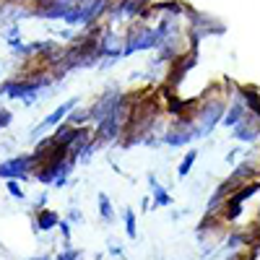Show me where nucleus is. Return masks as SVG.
Returning <instances> with one entry per match:
<instances>
[{
	"instance_id": "f03ea898",
	"label": "nucleus",
	"mask_w": 260,
	"mask_h": 260,
	"mask_svg": "<svg viewBox=\"0 0 260 260\" xmlns=\"http://www.w3.org/2000/svg\"><path fill=\"white\" fill-rule=\"evenodd\" d=\"M161 45V34L154 29L143 24V18H138V24H133L127 29L125 34V45H122V57L127 55H136V52H143V50H154Z\"/></svg>"
},
{
	"instance_id": "423d86ee",
	"label": "nucleus",
	"mask_w": 260,
	"mask_h": 260,
	"mask_svg": "<svg viewBox=\"0 0 260 260\" xmlns=\"http://www.w3.org/2000/svg\"><path fill=\"white\" fill-rule=\"evenodd\" d=\"M76 107H78V99H76V96H73V99H68V102H62V104L57 107V110H55L52 115H47L45 120H42V122H39V125L31 130V136H39V133H45V130H52L57 122H62V117H65V115L73 112Z\"/></svg>"
},
{
	"instance_id": "9d476101",
	"label": "nucleus",
	"mask_w": 260,
	"mask_h": 260,
	"mask_svg": "<svg viewBox=\"0 0 260 260\" xmlns=\"http://www.w3.org/2000/svg\"><path fill=\"white\" fill-rule=\"evenodd\" d=\"M148 185H151V198H154V208H167V206H172V195L156 182L154 175H148Z\"/></svg>"
},
{
	"instance_id": "aec40b11",
	"label": "nucleus",
	"mask_w": 260,
	"mask_h": 260,
	"mask_svg": "<svg viewBox=\"0 0 260 260\" xmlns=\"http://www.w3.org/2000/svg\"><path fill=\"white\" fill-rule=\"evenodd\" d=\"M29 260H52L50 255H37V257H29Z\"/></svg>"
},
{
	"instance_id": "6ab92c4d",
	"label": "nucleus",
	"mask_w": 260,
	"mask_h": 260,
	"mask_svg": "<svg viewBox=\"0 0 260 260\" xmlns=\"http://www.w3.org/2000/svg\"><path fill=\"white\" fill-rule=\"evenodd\" d=\"M110 255H122V247L120 245H110Z\"/></svg>"
},
{
	"instance_id": "dca6fc26",
	"label": "nucleus",
	"mask_w": 260,
	"mask_h": 260,
	"mask_svg": "<svg viewBox=\"0 0 260 260\" xmlns=\"http://www.w3.org/2000/svg\"><path fill=\"white\" fill-rule=\"evenodd\" d=\"M55 260H81V252H78V250H73V247H68V250L57 252V257H55Z\"/></svg>"
},
{
	"instance_id": "0eeeda50",
	"label": "nucleus",
	"mask_w": 260,
	"mask_h": 260,
	"mask_svg": "<svg viewBox=\"0 0 260 260\" xmlns=\"http://www.w3.org/2000/svg\"><path fill=\"white\" fill-rule=\"evenodd\" d=\"M120 96H122V94H120L117 89H110L107 94H102V99H99V102L91 107V110H89V117H91V120H96V122H99V120H104V117L110 115V112L115 110V107H117Z\"/></svg>"
},
{
	"instance_id": "f257e3e1",
	"label": "nucleus",
	"mask_w": 260,
	"mask_h": 260,
	"mask_svg": "<svg viewBox=\"0 0 260 260\" xmlns=\"http://www.w3.org/2000/svg\"><path fill=\"white\" fill-rule=\"evenodd\" d=\"M226 115V102L219 99V96H213V89L201 99V107L195 110V125H198V138L208 136L211 130L219 125Z\"/></svg>"
},
{
	"instance_id": "f3484780",
	"label": "nucleus",
	"mask_w": 260,
	"mask_h": 260,
	"mask_svg": "<svg viewBox=\"0 0 260 260\" xmlns=\"http://www.w3.org/2000/svg\"><path fill=\"white\" fill-rule=\"evenodd\" d=\"M6 187H8V192L13 195V198H18V201H21V198H24V190H21V185H18V180H8V185H6Z\"/></svg>"
},
{
	"instance_id": "39448f33",
	"label": "nucleus",
	"mask_w": 260,
	"mask_h": 260,
	"mask_svg": "<svg viewBox=\"0 0 260 260\" xmlns=\"http://www.w3.org/2000/svg\"><path fill=\"white\" fill-rule=\"evenodd\" d=\"M195 62H198V55H195V50L187 52L185 57H177L175 62H172V71H169V78H167V86H169V89L180 86V81L187 76V71L195 68Z\"/></svg>"
},
{
	"instance_id": "1a4fd4ad",
	"label": "nucleus",
	"mask_w": 260,
	"mask_h": 260,
	"mask_svg": "<svg viewBox=\"0 0 260 260\" xmlns=\"http://www.w3.org/2000/svg\"><path fill=\"white\" fill-rule=\"evenodd\" d=\"M237 94H240V99L245 102V107L260 117V91L255 89V86H237Z\"/></svg>"
},
{
	"instance_id": "f8f14e48",
	"label": "nucleus",
	"mask_w": 260,
	"mask_h": 260,
	"mask_svg": "<svg viewBox=\"0 0 260 260\" xmlns=\"http://www.w3.org/2000/svg\"><path fill=\"white\" fill-rule=\"evenodd\" d=\"M195 161H198V148H190L187 154L182 156V161H180V169H177V175H180V177H187Z\"/></svg>"
},
{
	"instance_id": "20e7f679",
	"label": "nucleus",
	"mask_w": 260,
	"mask_h": 260,
	"mask_svg": "<svg viewBox=\"0 0 260 260\" xmlns=\"http://www.w3.org/2000/svg\"><path fill=\"white\" fill-rule=\"evenodd\" d=\"M232 136H234L237 141H245V143L257 141V138H260V117L252 115V112H247L240 122L232 127Z\"/></svg>"
},
{
	"instance_id": "2eb2a0df",
	"label": "nucleus",
	"mask_w": 260,
	"mask_h": 260,
	"mask_svg": "<svg viewBox=\"0 0 260 260\" xmlns=\"http://www.w3.org/2000/svg\"><path fill=\"white\" fill-rule=\"evenodd\" d=\"M13 122V115H11V110H8V107H3V104H0V130H3V127H8Z\"/></svg>"
},
{
	"instance_id": "ddd939ff",
	"label": "nucleus",
	"mask_w": 260,
	"mask_h": 260,
	"mask_svg": "<svg viewBox=\"0 0 260 260\" xmlns=\"http://www.w3.org/2000/svg\"><path fill=\"white\" fill-rule=\"evenodd\" d=\"M99 213H102V219L107 224H112L115 221V208H112V201L107 198L104 192H99Z\"/></svg>"
},
{
	"instance_id": "7ed1b4c3",
	"label": "nucleus",
	"mask_w": 260,
	"mask_h": 260,
	"mask_svg": "<svg viewBox=\"0 0 260 260\" xmlns=\"http://www.w3.org/2000/svg\"><path fill=\"white\" fill-rule=\"evenodd\" d=\"M31 175V156H13L0 164V177L3 180H26Z\"/></svg>"
},
{
	"instance_id": "a211bd4d",
	"label": "nucleus",
	"mask_w": 260,
	"mask_h": 260,
	"mask_svg": "<svg viewBox=\"0 0 260 260\" xmlns=\"http://www.w3.org/2000/svg\"><path fill=\"white\" fill-rule=\"evenodd\" d=\"M57 229H62V237H65V240H71V226L65 224V221H60V226H57Z\"/></svg>"
},
{
	"instance_id": "6e6552de",
	"label": "nucleus",
	"mask_w": 260,
	"mask_h": 260,
	"mask_svg": "<svg viewBox=\"0 0 260 260\" xmlns=\"http://www.w3.org/2000/svg\"><path fill=\"white\" fill-rule=\"evenodd\" d=\"M60 226V216L52 208H39L37 211V221H34V232H52Z\"/></svg>"
},
{
	"instance_id": "9b49d317",
	"label": "nucleus",
	"mask_w": 260,
	"mask_h": 260,
	"mask_svg": "<svg viewBox=\"0 0 260 260\" xmlns=\"http://www.w3.org/2000/svg\"><path fill=\"white\" fill-rule=\"evenodd\" d=\"M245 115H247V107H245V102H242V99H237V102H232V104L226 107V115H224V120H221V122H224L226 127H234V125L240 122Z\"/></svg>"
},
{
	"instance_id": "4468645a",
	"label": "nucleus",
	"mask_w": 260,
	"mask_h": 260,
	"mask_svg": "<svg viewBox=\"0 0 260 260\" xmlns=\"http://www.w3.org/2000/svg\"><path fill=\"white\" fill-rule=\"evenodd\" d=\"M125 234L130 237V240H136V213L133 211H125Z\"/></svg>"
}]
</instances>
